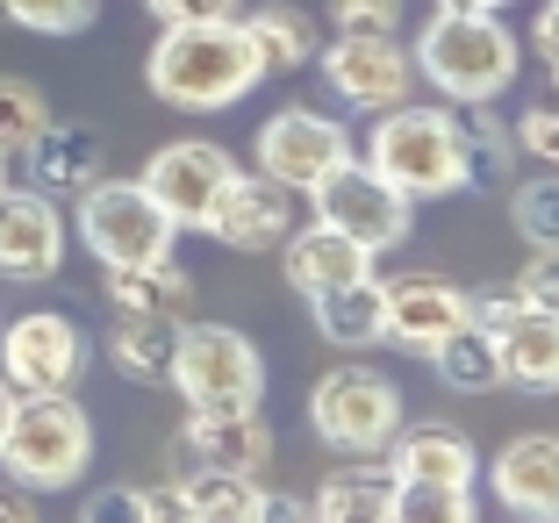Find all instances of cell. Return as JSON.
<instances>
[{"label":"cell","mask_w":559,"mask_h":523,"mask_svg":"<svg viewBox=\"0 0 559 523\" xmlns=\"http://www.w3.org/2000/svg\"><path fill=\"white\" fill-rule=\"evenodd\" d=\"M72 229H80V245L100 259V273L108 265L173 259V237H180V223L144 194V180H108V173L72 201Z\"/></svg>","instance_id":"6"},{"label":"cell","mask_w":559,"mask_h":523,"mask_svg":"<svg viewBox=\"0 0 559 523\" xmlns=\"http://www.w3.org/2000/svg\"><path fill=\"white\" fill-rule=\"evenodd\" d=\"M251 158H259V173H273L280 187L309 194L323 173H337L345 158H359V144H352V130L337 122V115L280 108V115H265V122H259V144H251Z\"/></svg>","instance_id":"11"},{"label":"cell","mask_w":559,"mask_h":523,"mask_svg":"<svg viewBox=\"0 0 559 523\" xmlns=\"http://www.w3.org/2000/svg\"><path fill=\"white\" fill-rule=\"evenodd\" d=\"M295 223H301V194H295V187H280L273 173H245V165H237L230 187H223V201L209 209V223H201V229H209L223 251L259 259V251L287 245Z\"/></svg>","instance_id":"13"},{"label":"cell","mask_w":559,"mask_h":523,"mask_svg":"<svg viewBox=\"0 0 559 523\" xmlns=\"http://www.w3.org/2000/svg\"><path fill=\"white\" fill-rule=\"evenodd\" d=\"M173 344H180V323L165 316H116L108 330V366L136 388H165L173 380Z\"/></svg>","instance_id":"27"},{"label":"cell","mask_w":559,"mask_h":523,"mask_svg":"<svg viewBox=\"0 0 559 523\" xmlns=\"http://www.w3.org/2000/svg\"><path fill=\"white\" fill-rule=\"evenodd\" d=\"M531 44H538L545 72H559V0H545V8H538V22H531Z\"/></svg>","instance_id":"39"},{"label":"cell","mask_w":559,"mask_h":523,"mask_svg":"<svg viewBox=\"0 0 559 523\" xmlns=\"http://www.w3.org/2000/svg\"><path fill=\"white\" fill-rule=\"evenodd\" d=\"M230 173H237V158L223 144H209V136H180V144L151 151L144 194L158 201L180 229H201V223H209V209L223 201V187H230Z\"/></svg>","instance_id":"15"},{"label":"cell","mask_w":559,"mask_h":523,"mask_svg":"<svg viewBox=\"0 0 559 523\" xmlns=\"http://www.w3.org/2000/svg\"><path fill=\"white\" fill-rule=\"evenodd\" d=\"M100 0H0V22H15L29 36H80L94 29Z\"/></svg>","instance_id":"33"},{"label":"cell","mask_w":559,"mask_h":523,"mask_svg":"<svg viewBox=\"0 0 559 523\" xmlns=\"http://www.w3.org/2000/svg\"><path fill=\"white\" fill-rule=\"evenodd\" d=\"M488 495L524 523H559V430H524L495 452Z\"/></svg>","instance_id":"16"},{"label":"cell","mask_w":559,"mask_h":523,"mask_svg":"<svg viewBox=\"0 0 559 523\" xmlns=\"http://www.w3.org/2000/svg\"><path fill=\"white\" fill-rule=\"evenodd\" d=\"M180 452L194 466H223V474H259L273 466V424L259 409H187Z\"/></svg>","instance_id":"17"},{"label":"cell","mask_w":559,"mask_h":523,"mask_svg":"<svg viewBox=\"0 0 559 523\" xmlns=\"http://www.w3.org/2000/svg\"><path fill=\"white\" fill-rule=\"evenodd\" d=\"M424 359H430V373H438L452 394H488V388H502V359H495V337L480 323L444 330Z\"/></svg>","instance_id":"29"},{"label":"cell","mask_w":559,"mask_h":523,"mask_svg":"<svg viewBox=\"0 0 559 523\" xmlns=\"http://www.w3.org/2000/svg\"><path fill=\"white\" fill-rule=\"evenodd\" d=\"M460 323H474V295H466V287L430 280V273L388 280V344H402V352L424 359L430 344H438L444 330H460Z\"/></svg>","instance_id":"18"},{"label":"cell","mask_w":559,"mask_h":523,"mask_svg":"<svg viewBox=\"0 0 559 523\" xmlns=\"http://www.w3.org/2000/svg\"><path fill=\"white\" fill-rule=\"evenodd\" d=\"M388 509H395V474L373 466V459H352V466H337L316 488L309 516L316 523H388Z\"/></svg>","instance_id":"25"},{"label":"cell","mask_w":559,"mask_h":523,"mask_svg":"<svg viewBox=\"0 0 559 523\" xmlns=\"http://www.w3.org/2000/svg\"><path fill=\"white\" fill-rule=\"evenodd\" d=\"M22 165H29V187H44L50 201H80L86 187L108 173V144H100V130H86V122H58V115H50L44 130H36V144L22 151Z\"/></svg>","instance_id":"19"},{"label":"cell","mask_w":559,"mask_h":523,"mask_svg":"<svg viewBox=\"0 0 559 523\" xmlns=\"http://www.w3.org/2000/svg\"><path fill=\"white\" fill-rule=\"evenodd\" d=\"M280 265H287V287L309 301L323 287H337V280L373 273V251L359 237H345V229H330V223H295V237L280 245Z\"/></svg>","instance_id":"22"},{"label":"cell","mask_w":559,"mask_h":523,"mask_svg":"<svg viewBox=\"0 0 559 523\" xmlns=\"http://www.w3.org/2000/svg\"><path fill=\"white\" fill-rule=\"evenodd\" d=\"M316 66H323V86L345 108H366V115H388L402 100H416V58L402 44V29H337L323 50H316Z\"/></svg>","instance_id":"8"},{"label":"cell","mask_w":559,"mask_h":523,"mask_svg":"<svg viewBox=\"0 0 559 523\" xmlns=\"http://www.w3.org/2000/svg\"><path fill=\"white\" fill-rule=\"evenodd\" d=\"M452 130H460L466 187H510L516 180V158H524V151H516V130L488 108V100H460Z\"/></svg>","instance_id":"24"},{"label":"cell","mask_w":559,"mask_h":523,"mask_svg":"<svg viewBox=\"0 0 559 523\" xmlns=\"http://www.w3.org/2000/svg\"><path fill=\"white\" fill-rule=\"evenodd\" d=\"M510 295L531 301V309H552L559 316V245H531V259H524V273H516Z\"/></svg>","instance_id":"34"},{"label":"cell","mask_w":559,"mask_h":523,"mask_svg":"<svg viewBox=\"0 0 559 523\" xmlns=\"http://www.w3.org/2000/svg\"><path fill=\"white\" fill-rule=\"evenodd\" d=\"M474 488H452V480H395V509L388 523H474Z\"/></svg>","instance_id":"30"},{"label":"cell","mask_w":559,"mask_h":523,"mask_svg":"<svg viewBox=\"0 0 559 523\" xmlns=\"http://www.w3.org/2000/svg\"><path fill=\"white\" fill-rule=\"evenodd\" d=\"M474 323L495 337V359H502V388H531V394H559V316L531 309L516 295L474 301Z\"/></svg>","instance_id":"14"},{"label":"cell","mask_w":559,"mask_h":523,"mask_svg":"<svg viewBox=\"0 0 559 523\" xmlns=\"http://www.w3.org/2000/svg\"><path fill=\"white\" fill-rule=\"evenodd\" d=\"M552 100H559V72H552Z\"/></svg>","instance_id":"44"},{"label":"cell","mask_w":559,"mask_h":523,"mask_svg":"<svg viewBox=\"0 0 559 523\" xmlns=\"http://www.w3.org/2000/svg\"><path fill=\"white\" fill-rule=\"evenodd\" d=\"M388 474L395 480H452V488H474L480 480V452L460 424H402L388 438Z\"/></svg>","instance_id":"20"},{"label":"cell","mask_w":559,"mask_h":523,"mask_svg":"<svg viewBox=\"0 0 559 523\" xmlns=\"http://www.w3.org/2000/svg\"><path fill=\"white\" fill-rule=\"evenodd\" d=\"M516 151L524 158H538V165H559V100L552 108H524V122H516Z\"/></svg>","instance_id":"36"},{"label":"cell","mask_w":559,"mask_h":523,"mask_svg":"<svg viewBox=\"0 0 559 523\" xmlns=\"http://www.w3.org/2000/svg\"><path fill=\"white\" fill-rule=\"evenodd\" d=\"M259 80H265L259 44L245 36L237 15H223V22H165L158 44H151V58H144V86L180 115H223L245 94H259Z\"/></svg>","instance_id":"1"},{"label":"cell","mask_w":559,"mask_h":523,"mask_svg":"<svg viewBox=\"0 0 559 523\" xmlns=\"http://www.w3.org/2000/svg\"><path fill=\"white\" fill-rule=\"evenodd\" d=\"M309 430L330 452L373 459L402 430V388L388 373H373V366H330L309 388Z\"/></svg>","instance_id":"7"},{"label":"cell","mask_w":559,"mask_h":523,"mask_svg":"<svg viewBox=\"0 0 559 523\" xmlns=\"http://www.w3.org/2000/svg\"><path fill=\"white\" fill-rule=\"evenodd\" d=\"M15 402H22V394L8 388V373H0V430H8V416H15Z\"/></svg>","instance_id":"42"},{"label":"cell","mask_w":559,"mask_h":523,"mask_svg":"<svg viewBox=\"0 0 559 523\" xmlns=\"http://www.w3.org/2000/svg\"><path fill=\"white\" fill-rule=\"evenodd\" d=\"M510 223L524 229V245H559V165L510 187Z\"/></svg>","instance_id":"32"},{"label":"cell","mask_w":559,"mask_h":523,"mask_svg":"<svg viewBox=\"0 0 559 523\" xmlns=\"http://www.w3.org/2000/svg\"><path fill=\"white\" fill-rule=\"evenodd\" d=\"M0 516H8V523L36 516V495H29V488H0Z\"/></svg>","instance_id":"40"},{"label":"cell","mask_w":559,"mask_h":523,"mask_svg":"<svg viewBox=\"0 0 559 523\" xmlns=\"http://www.w3.org/2000/svg\"><path fill=\"white\" fill-rule=\"evenodd\" d=\"M316 316V337L337 344V352H366V344H388V280L359 273V280H337L323 295H309Z\"/></svg>","instance_id":"21"},{"label":"cell","mask_w":559,"mask_h":523,"mask_svg":"<svg viewBox=\"0 0 559 523\" xmlns=\"http://www.w3.org/2000/svg\"><path fill=\"white\" fill-rule=\"evenodd\" d=\"M8 173H15V158H8V151H0V187H8Z\"/></svg>","instance_id":"43"},{"label":"cell","mask_w":559,"mask_h":523,"mask_svg":"<svg viewBox=\"0 0 559 523\" xmlns=\"http://www.w3.org/2000/svg\"><path fill=\"white\" fill-rule=\"evenodd\" d=\"M409 58H416V80L438 86L452 108L460 100H502L516 86V66H524L502 15H474V8H430Z\"/></svg>","instance_id":"2"},{"label":"cell","mask_w":559,"mask_h":523,"mask_svg":"<svg viewBox=\"0 0 559 523\" xmlns=\"http://www.w3.org/2000/svg\"><path fill=\"white\" fill-rule=\"evenodd\" d=\"M122 516H144V523H180V516H187V488H180V480L122 488Z\"/></svg>","instance_id":"35"},{"label":"cell","mask_w":559,"mask_h":523,"mask_svg":"<svg viewBox=\"0 0 559 523\" xmlns=\"http://www.w3.org/2000/svg\"><path fill=\"white\" fill-rule=\"evenodd\" d=\"M245 22V36L259 44V66H265V80L273 72H301V66H316V22L301 15V8H287V0H265V8H251V15H237Z\"/></svg>","instance_id":"28"},{"label":"cell","mask_w":559,"mask_h":523,"mask_svg":"<svg viewBox=\"0 0 559 523\" xmlns=\"http://www.w3.org/2000/svg\"><path fill=\"white\" fill-rule=\"evenodd\" d=\"M309 209H316V223L359 237L373 259L395 251L402 237H409V223H416V201L402 194V187H388L366 158H345L337 173H323V180L309 187Z\"/></svg>","instance_id":"9"},{"label":"cell","mask_w":559,"mask_h":523,"mask_svg":"<svg viewBox=\"0 0 559 523\" xmlns=\"http://www.w3.org/2000/svg\"><path fill=\"white\" fill-rule=\"evenodd\" d=\"M337 29H402V0H330Z\"/></svg>","instance_id":"37"},{"label":"cell","mask_w":559,"mask_h":523,"mask_svg":"<svg viewBox=\"0 0 559 523\" xmlns=\"http://www.w3.org/2000/svg\"><path fill=\"white\" fill-rule=\"evenodd\" d=\"M0 373L15 394H72L86 373V330L58 309H29L0 330Z\"/></svg>","instance_id":"10"},{"label":"cell","mask_w":559,"mask_h":523,"mask_svg":"<svg viewBox=\"0 0 559 523\" xmlns=\"http://www.w3.org/2000/svg\"><path fill=\"white\" fill-rule=\"evenodd\" d=\"M366 165H373L388 187H402L409 201H452L466 194V158H460V130L444 108H388L373 115L366 130Z\"/></svg>","instance_id":"4"},{"label":"cell","mask_w":559,"mask_h":523,"mask_svg":"<svg viewBox=\"0 0 559 523\" xmlns=\"http://www.w3.org/2000/svg\"><path fill=\"white\" fill-rule=\"evenodd\" d=\"M151 15H158V29L165 22H223V15H245V0H144Z\"/></svg>","instance_id":"38"},{"label":"cell","mask_w":559,"mask_h":523,"mask_svg":"<svg viewBox=\"0 0 559 523\" xmlns=\"http://www.w3.org/2000/svg\"><path fill=\"white\" fill-rule=\"evenodd\" d=\"M66 251H72V215L44 187H0V280H15V287L58 280Z\"/></svg>","instance_id":"12"},{"label":"cell","mask_w":559,"mask_h":523,"mask_svg":"<svg viewBox=\"0 0 559 523\" xmlns=\"http://www.w3.org/2000/svg\"><path fill=\"white\" fill-rule=\"evenodd\" d=\"M187 488V523H259L273 516V495L259 474H223V466H194Z\"/></svg>","instance_id":"26"},{"label":"cell","mask_w":559,"mask_h":523,"mask_svg":"<svg viewBox=\"0 0 559 523\" xmlns=\"http://www.w3.org/2000/svg\"><path fill=\"white\" fill-rule=\"evenodd\" d=\"M108 309L116 316H165V323H187V316H194V273H180L173 259L108 265Z\"/></svg>","instance_id":"23"},{"label":"cell","mask_w":559,"mask_h":523,"mask_svg":"<svg viewBox=\"0 0 559 523\" xmlns=\"http://www.w3.org/2000/svg\"><path fill=\"white\" fill-rule=\"evenodd\" d=\"M165 388L180 394L187 409H259L265 394V359L259 344L230 323H180V344H173V380Z\"/></svg>","instance_id":"5"},{"label":"cell","mask_w":559,"mask_h":523,"mask_svg":"<svg viewBox=\"0 0 559 523\" xmlns=\"http://www.w3.org/2000/svg\"><path fill=\"white\" fill-rule=\"evenodd\" d=\"M50 122V100L36 80H22V72H0V151L8 158H22V151L36 144V130Z\"/></svg>","instance_id":"31"},{"label":"cell","mask_w":559,"mask_h":523,"mask_svg":"<svg viewBox=\"0 0 559 523\" xmlns=\"http://www.w3.org/2000/svg\"><path fill=\"white\" fill-rule=\"evenodd\" d=\"M94 466V416L72 394H22L0 430V474L29 495H66Z\"/></svg>","instance_id":"3"},{"label":"cell","mask_w":559,"mask_h":523,"mask_svg":"<svg viewBox=\"0 0 559 523\" xmlns=\"http://www.w3.org/2000/svg\"><path fill=\"white\" fill-rule=\"evenodd\" d=\"M430 8H474V15H502L510 0H430Z\"/></svg>","instance_id":"41"}]
</instances>
